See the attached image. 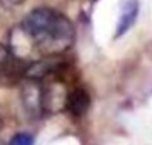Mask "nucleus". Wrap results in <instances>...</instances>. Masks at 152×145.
<instances>
[{
    "label": "nucleus",
    "instance_id": "6e6552de",
    "mask_svg": "<svg viewBox=\"0 0 152 145\" xmlns=\"http://www.w3.org/2000/svg\"><path fill=\"white\" fill-rule=\"evenodd\" d=\"M0 1H1V4L4 5V7H7V8H12V7H15V5L21 4V3H23L24 0H0Z\"/></svg>",
    "mask_w": 152,
    "mask_h": 145
},
{
    "label": "nucleus",
    "instance_id": "7ed1b4c3",
    "mask_svg": "<svg viewBox=\"0 0 152 145\" xmlns=\"http://www.w3.org/2000/svg\"><path fill=\"white\" fill-rule=\"evenodd\" d=\"M21 100L24 108L32 116H42L43 112V84L42 80L26 79L21 85Z\"/></svg>",
    "mask_w": 152,
    "mask_h": 145
},
{
    "label": "nucleus",
    "instance_id": "20e7f679",
    "mask_svg": "<svg viewBox=\"0 0 152 145\" xmlns=\"http://www.w3.org/2000/svg\"><path fill=\"white\" fill-rule=\"evenodd\" d=\"M26 67V61L18 59L10 48L0 44V76L7 79L23 76Z\"/></svg>",
    "mask_w": 152,
    "mask_h": 145
},
{
    "label": "nucleus",
    "instance_id": "0eeeda50",
    "mask_svg": "<svg viewBox=\"0 0 152 145\" xmlns=\"http://www.w3.org/2000/svg\"><path fill=\"white\" fill-rule=\"evenodd\" d=\"M11 144H21V145H29L34 143V137L29 133H18L10 140Z\"/></svg>",
    "mask_w": 152,
    "mask_h": 145
},
{
    "label": "nucleus",
    "instance_id": "39448f33",
    "mask_svg": "<svg viewBox=\"0 0 152 145\" xmlns=\"http://www.w3.org/2000/svg\"><path fill=\"white\" fill-rule=\"evenodd\" d=\"M140 4L137 0H126L120 7V15H119L118 23L115 29V39L124 36L135 24L139 15Z\"/></svg>",
    "mask_w": 152,
    "mask_h": 145
},
{
    "label": "nucleus",
    "instance_id": "f257e3e1",
    "mask_svg": "<svg viewBox=\"0 0 152 145\" xmlns=\"http://www.w3.org/2000/svg\"><path fill=\"white\" fill-rule=\"evenodd\" d=\"M20 27L29 37L35 51L43 56L63 55L75 43L74 24L53 8H35L24 17Z\"/></svg>",
    "mask_w": 152,
    "mask_h": 145
},
{
    "label": "nucleus",
    "instance_id": "f03ea898",
    "mask_svg": "<svg viewBox=\"0 0 152 145\" xmlns=\"http://www.w3.org/2000/svg\"><path fill=\"white\" fill-rule=\"evenodd\" d=\"M69 91L61 79L50 84H43V112L56 113L66 109V100Z\"/></svg>",
    "mask_w": 152,
    "mask_h": 145
},
{
    "label": "nucleus",
    "instance_id": "423d86ee",
    "mask_svg": "<svg viewBox=\"0 0 152 145\" xmlns=\"http://www.w3.org/2000/svg\"><path fill=\"white\" fill-rule=\"evenodd\" d=\"M91 107V96L88 91L81 87L69 91L66 100V109L75 117H81Z\"/></svg>",
    "mask_w": 152,
    "mask_h": 145
}]
</instances>
